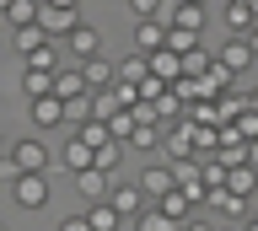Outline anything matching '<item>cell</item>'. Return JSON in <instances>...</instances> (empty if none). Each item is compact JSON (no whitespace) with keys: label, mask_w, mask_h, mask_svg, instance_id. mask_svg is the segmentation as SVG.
Masks as SVG:
<instances>
[{"label":"cell","mask_w":258,"mask_h":231,"mask_svg":"<svg viewBox=\"0 0 258 231\" xmlns=\"http://www.w3.org/2000/svg\"><path fill=\"white\" fill-rule=\"evenodd\" d=\"M177 6H205V11H210V0H177Z\"/></svg>","instance_id":"30"},{"label":"cell","mask_w":258,"mask_h":231,"mask_svg":"<svg viewBox=\"0 0 258 231\" xmlns=\"http://www.w3.org/2000/svg\"><path fill=\"white\" fill-rule=\"evenodd\" d=\"M32 22H38V33H43V38H64L76 22H86V17H81V11H59V6H43V0H38V17H32Z\"/></svg>","instance_id":"5"},{"label":"cell","mask_w":258,"mask_h":231,"mask_svg":"<svg viewBox=\"0 0 258 231\" xmlns=\"http://www.w3.org/2000/svg\"><path fill=\"white\" fill-rule=\"evenodd\" d=\"M129 226H135V231H183V220H172V215H161L156 204H145V210L135 215Z\"/></svg>","instance_id":"15"},{"label":"cell","mask_w":258,"mask_h":231,"mask_svg":"<svg viewBox=\"0 0 258 231\" xmlns=\"http://www.w3.org/2000/svg\"><path fill=\"white\" fill-rule=\"evenodd\" d=\"M76 194L92 204V199L108 194V172H97V167H86V172H76Z\"/></svg>","instance_id":"16"},{"label":"cell","mask_w":258,"mask_h":231,"mask_svg":"<svg viewBox=\"0 0 258 231\" xmlns=\"http://www.w3.org/2000/svg\"><path fill=\"white\" fill-rule=\"evenodd\" d=\"M81 215H86V226H92V231H118V226H124V220L108 210V199H92V204H86Z\"/></svg>","instance_id":"17"},{"label":"cell","mask_w":258,"mask_h":231,"mask_svg":"<svg viewBox=\"0 0 258 231\" xmlns=\"http://www.w3.org/2000/svg\"><path fill=\"white\" fill-rule=\"evenodd\" d=\"M253 17H258V6H226V27H231V38H253Z\"/></svg>","instance_id":"21"},{"label":"cell","mask_w":258,"mask_h":231,"mask_svg":"<svg viewBox=\"0 0 258 231\" xmlns=\"http://www.w3.org/2000/svg\"><path fill=\"white\" fill-rule=\"evenodd\" d=\"M48 172H16L11 178V199H16V210H43L48 204Z\"/></svg>","instance_id":"2"},{"label":"cell","mask_w":258,"mask_h":231,"mask_svg":"<svg viewBox=\"0 0 258 231\" xmlns=\"http://www.w3.org/2000/svg\"><path fill=\"white\" fill-rule=\"evenodd\" d=\"M0 17L11 22V27H27V22L38 17V0H11V6H6V11H0Z\"/></svg>","instance_id":"24"},{"label":"cell","mask_w":258,"mask_h":231,"mask_svg":"<svg viewBox=\"0 0 258 231\" xmlns=\"http://www.w3.org/2000/svg\"><path fill=\"white\" fill-rule=\"evenodd\" d=\"M6 6H11V0H0V11H6Z\"/></svg>","instance_id":"32"},{"label":"cell","mask_w":258,"mask_h":231,"mask_svg":"<svg viewBox=\"0 0 258 231\" xmlns=\"http://www.w3.org/2000/svg\"><path fill=\"white\" fill-rule=\"evenodd\" d=\"M27 118H32V134H43V129H59V124H64V108H59V97L48 92V97H32L27 102Z\"/></svg>","instance_id":"7"},{"label":"cell","mask_w":258,"mask_h":231,"mask_svg":"<svg viewBox=\"0 0 258 231\" xmlns=\"http://www.w3.org/2000/svg\"><path fill=\"white\" fill-rule=\"evenodd\" d=\"M43 6H59V11H81V0H43Z\"/></svg>","instance_id":"29"},{"label":"cell","mask_w":258,"mask_h":231,"mask_svg":"<svg viewBox=\"0 0 258 231\" xmlns=\"http://www.w3.org/2000/svg\"><path fill=\"white\" fill-rule=\"evenodd\" d=\"M0 231H11V226H6V220H0Z\"/></svg>","instance_id":"34"},{"label":"cell","mask_w":258,"mask_h":231,"mask_svg":"<svg viewBox=\"0 0 258 231\" xmlns=\"http://www.w3.org/2000/svg\"><path fill=\"white\" fill-rule=\"evenodd\" d=\"M0 150H6V134H0Z\"/></svg>","instance_id":"33"},{"label":"cell","mask_w":258,"mask_h":231,"mask_svg":"<svg viewBox=\"0 0 258 231\" xmlns=\"http://www.w3.org/2000/svg\"><path fill=\"white\" fill-rule=\"evenodd\" d=\"M59 231H92V226H86V215H64V220H59Z\"/></svg>","instance_id":"27"},{"label":"cell","mask_w":258,"mask_h":231,"mask_svg":"<svg viewBox=\"0 0 258 231\" xmlns=\"http://www.w3.org/2000/svg\"><path fill=\"white\" fill-rule=\"evenodd\" d=\"M59 167L70 172V178H76V172H86V167H92V145H81L76 134H70V140L59 145Z\"/></svg>","instance_id":"14"},{"label":"cell","mask_w":258,"mask_h":231,"mask_svg":"<svg viewBox=\"0 0 258 231\" xmlns=\"http://www.w3.org/2000/svg\"><path fill=\"white\" fill-rule=\"evenodd\" d=\"M226 194H237V199H253V162L247 167H226V183H221Z\"/></svg>","instance_id":"20"},{"label":"cell","mask_w":258,"mask_h":231,"mask_svg":"<svg viewBox=\"0 0 258 231\" xmlns=\"http://www.w3.org/2000/svg\"><path fill=\"white\" fill-rule=\"evenodd\" d=\"M43 43H48V38L38 33V22H27V27H16V54H22V59H27L32 49H43Z\"/></svg>","instance_id":"25"},{"label":"cell","mask_w":258,"mask_h":231,"mask_svg":"<svg viewBox=\"0 0 258 231\" xmlns=\"http://www.w3.org/2000/svg\"><path fill=\"white\" fill-rule=\"evenodd\" d=\"M64 43H70V59H97V54H102V33H97L92 22H76V27H70V33H64Z\"/></svg>","instance_id":"6"},{"label":"cell","mask_w":258,"mask_h":231,"mask_svg":"<svg viewBox=\"0 0 258 231\" xmlns=\"http://www.w3.org/2000/svg\"><path fill=\"white\" fill-rule=\"evenodd\" d=\"M54 92V70H38V65H22V97H48Z\"/></svg>","instance_id":"13"},{"label":"cell","mask_w":258,"mask_h":231,"mask_svg":"<svg viewBox=\"0 0 258 231\" xmlns=\"http://www.w3.org/2000/svg\"><path fill=\"white\" fill-rule=\"evenodd\" d=\"M135 188H140V199L151 204V199H161L167 188H177V183H172V172H167V167H145L140 178H135Z\"/></svg>","instance_id":"9"},{"label":"cell","mask_w":258,"mask_h":231,"mask_svg":"<svg viewBox=\"0 0 258 231\" xmlns=\"http://www.w3.org/2000/svg\"><path fill=\"white\" fill-rule=\"evenodd\" d=\"M253 59H258L253 38H226L221 54H215V65H221L226 75H247V70H253Z\"/></svg>","instance_id":"3"},{"label":"cell","mask_w":258,"mask_h":231,"mask_svg":"<svg viewBox=\"0 0 258 231\" xmlns=\"http://www.w3.org/2000/svg\"><path fill=\"white\" fill-rule=\"evenodd\" d=\"M226 6H258V0H226Z\"/></svg>","instance_id":"31"},{"label":"cell","mask_w":258,"mask_h":231,"mask_svg":"<svg viewBox=\"0 0 258 231\" xmlns=\"http://www.w3.org/2000/svg\"><path fill=\"white\" fill-rule=\"evenodd\" d=\"M161 38H167V22H156V17H140V22H135V54H156Z\"/></svg>","instance_id":"10"},{"label":"cell","mask_w":258,"mask_h":231,"mask_svg":"<svg viewBox=\"0 0 258 231\" xmlns=\"http://www.w3.org/2000/svg\"><path fill=\"white\" fill-rule=\"evenodd\" d=\"M151 204H156L161 215H172V220H188V215H194V204H188V194H183V188H167V194L151 199Z\"/></svg>","instance_id":"19"},{"label":"cell","mask_w":258,"mask_h":231,"mask_svg":"<svg viewBox=\"0 0 258 231\" xmlns=\"http://www.w3.org/2000/svg\"><path fill=\"white\" fill-rule=\"evenodd\" d=\"M81 81H86V92H108L113 86V59L108 54H97V59H81Z\"/></svg>","instance_id":"8"},{"label":"cell","mask_w":258,"mask_h":231,"mask_svg":"<svg viewBox=\"0 0 258 231\" xmlns=\"http://www.w3.org/2000/svg\"><path fill=\"white\" fill-rule=\"evenodd\" d=\"M129 11H135V17H156V22H167L172 0H129Z\"/></svg>","instance_id":"26"},{"label":"cell","mask_w":258,"mask_h":231,"mask_svg":"<svg viewBox=\"0 0 258 231\" xmlns=\"http://www.w3.org/2000/svg\"><path fill=\"white\" fill-rule=\"evenodd\" d=\"M151 70H145V54H129V59H118L113 65V81H124V86H140Z\"/></svg>","instance_id":"22"},{"label":"cell","mask_w":258,"mask_h":231,"mask_svg":"<svg viewBox=\"0 0 258 231\" xmlns=\"http://www.w3.org/2000/svg\"><path fill=\"white\" fill-rule=\"evenodd\" d=\"M54 97H59V102L86 97V81H81V70H76V65H59V70H54Z\"/></svg>","instance_id":"11"},{"label":"cell","mask_w":258,"mask_h":231,"mask_svg":"<svg viewBox=\"0 0 258 231\" xmlns=\"http://www.w3.org/2000/svg\"><path fill=\"white\" fill-rule=\"evenodd\" d=\"M145 70H151V75H156L161 86H172V81H177V54H167V49L145 54Z\"/></svg>","instance_id":"18"},{"label":"cell","mask_w":258,"mask_h":231,"mask_svg":"<svg viewBox=\"0 0 258 231\" xmlns=\"http://www.w3.org/2000/svg\"><path fill=\"white\" fill-rule=\"evenodd\" d=\"M6 156H11V172H48L54 145L43 134H22V140H6Z\"/></svg>","instance_id":"1"},{"label":"cell","mask_w":258,"mask_h":231,"mask_svg":"<svg viewBox=\"0 0 258 231\" xmlns=\"http://www.w3.org/2000/svg\"><path fill=\"white\" fill-rule=\"evenodd\" d=\"M108 210L118 215V220H135V215L145 210V199H140V188H135V183H118V178H108Z\"/></svg>","instance_id":"4"},{"label":"cell","mask_w":258,"mask_h":231,"mask_svg":"<svg viewBox=\"0 0 258 231\" xmlns=\"http://www.w3.org/2000/svg\"><path fill=\"white\" fill-rule=\"evenodd\" d=\"M183 231H215V226H210V220H194V215H188V220H183Z\"/></svg>","instance_id":"28"},{"label":"cell","mask_w":258,"mask_h":231,"mask_svg":"<svg viewBox=\"0 0 258 231\" xmlns=\"http://www.w3.org/2000/svg\"><path fill=\"white\" fill-rule=\"evenodd\" d=\"M129 118H135V113H129ZM124 140H129L135 150H156V145H161V129H156V118H135Z\"/></svg>","instance_id":"12"},{"label":"cell","mask_w":258,"mask_h":231,"mask_svg":"<svg viewBox=\"0 0 258 231\" xmlns=\"http://www.w3.org/2000/svg\"><path fill=\"white\" fill-rule=\"evenodd\" d=\"M215 210H226V215H237V220H247L253 215V199H237V194H226V188H215V194H205Z\"/></svg>","instance_id":"23"}]
</instances>
